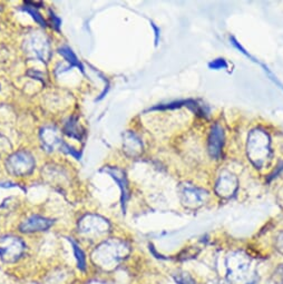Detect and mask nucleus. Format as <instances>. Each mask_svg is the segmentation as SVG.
<instances>
[{
    "instance_id": "15",
    "label": "nucleus",
    "mask_w": 283,
    "mask_h": 284,
    "mask_svg": "<svg viewBox=\"0 0 283 284\" xmlns=\"http://www.w3.org/2000/svg\"><path fill=\"white\" fill-rule=\"evenodd\" d=\"M50 14V20H52V26L54 27V29L59 30L60 26H62V20H60L59 17H57L56 15H55L52 10L49 12Z\"/></svg>"
},
{
    "instance_id": "13",
    "label": "nucleus",
    "mask_w": 283,
    "mask_h": 284,
    "mask_svg": "<svg viewBox=\"0 0 283 284\" xmlns=\"http://www.w3.org/2000/svg\"><path fill=\"white\" fill-rule=\"evenodd\" d=\"M22 9L24 10L25 13H27V14H29L30 16L33 17V19L35 20V22H36L39 26H42V27H44V28H46L47 27V23H46V20L44 19V17L42 16V15H40L39 13H38V10L36 9V8H33V7H29V6H26V5H25L24 7H22Z\"/></svg>"
},
{
    "instance_id": "7",
    "label": "nucleus",
    "mask_w": 283,
    "mask_h": 284,
    "mask_svg": "<svg viewBox=\"0 0 283 284\" xmlns=\"http://www.w3.org/2000/svg\"><path fill=\"white\" fill-rule=\"evenodd\" d=\"M54 221L40 215H32L23 221L19 225V231L23 233H34L47 231L53 226Z\"/></svg>"
},
{
    "instance_id": "14",
    "label": "nucleus",
    "mask_w": 283,
    "mask_h": 284,
    "mask_svg": "<svg viewBox=\"0 0 283 284\" xmlns=\"http://www.w3.org/2000/svg\"><path fill=\"white\" fill-rule=\"evenodd\" d=\"M209 67L211 69H222V68H226L227 64L224 59H216L209 64Z\"/></svg>"
},
{
    "instance_id": "4",
    "label": "nucleus",
    "mask_w": 283,
    "mask_h": 284,
    "mask_svg": "<svg viewBox=\"0 0 283 284\" xmlns=\"http://www.w3.org/2000/svg\"><path fill=\"white\" fill-rule=\"evenodd\" d=\"M109 229V222L100 215L86 214L78 222V232L88 238H96L107 234Z\"/></svg>"
},
{
    "instance_id": "8",
    "label": "nucleus",
    "mask_w": 283,
    "mask_h": 284,
    "mask_svg": "<svg viewBox=\"0 0 283 284\" xmlns=\"http://www.w3.org/2000/svg\"><path fill=\"white\" fill-rule=\"evenodd\" d=\"M223 145V129L219 124H215L211 130L209 140V151L211 156L219 157Z\"/></svg>"
},
{
    "instance_id": "9",
    "label": "nucleus",
    "mask_w": 283,
    "mask_h": 284,
    "mask_svg": "<svg viewBox=\"0 0 283 284\" xmlns=\"http://www.w3.org/2000/svg\"><path fill=\"white\" fill-rule=\"evenodd\" d=\"M103 172L110 175V177L114 179L116 183L118 184L120 192H122V204L124 206L128 197V187H127V181H126L125 173L122 170L117 169V167H107V169H104Z\"/></svg>"
},
{
    "instance_id": "3",
    "label": "nucleus",
    "mask_w": 283,
    "mask_h": 284,
    "mask_svg": "<svg viewBox=\"0 0 283 284\" xmlns=\"http://www.w3.org/2000/svg\"><path fill=\"white\" fill-rule=\"evenodd\" d=\"M36 167V161L28 151H18L7 157L6 169L13 176H27Z\"/></svg>"
},
{
    "instance_id": "16",
    "label": "nucleus",
    "mask_w": 283,
    "mask_h": 284,
    "mask_svg": "<svg viewBox=\"0 0 283 284\" xmlns=\"http://www.w3.org/2000/svg\"><path fill=\"white\" fill-rule=\"evenodd\" d=\"M153 28H154V30H155V36H156V38H155V44L158 45L159 44V35H160V30H159V28L155 26V25L153 24Z\"/></svg>"
},
{
    "instance_id": "10",
    "label": "nucleus",
    "mask_w": 283,
    "mask_h": 284,
    "mask_svg": "<svg viewBox=\"0 0 283 284\" xmlns=\"http://www.w3.org/2000/svg\"><path fill=\"white\" fill-rule=\"evenodd\" d=\"M63 130L68 137L74 138L76 140H83L85 136V129L79 124L77 116H72V117H69L65 121Z\"/></svg>"
},
{
    "instance_id": "2",
    "label": "nucleus",
    "mask_w": 283,
    "mask_h": 284,
    "mask_svg": "<svg viewBox=\"0 0 283 284\" xmlns=\"http://www.w3.org/2000/svg\"><path fill=\"white\" fill-rule=\"evenodd\" d=\"M23 50L28 59L39 60L44 64H48L52 57L49 40L46 35L38 30H34L25 37Z\"/></svg>"
},
{
    "instance_id": "12",
    "label": "nucleus",
    "mask_w": 283,
    "mask_h": 284,
    "mask_svg": "<svg viewBox=\"0 0 283 284\" xmlns=\"http://www.w3.org/2000/svg\"><path fill=\"white\" fill-rule=\"evenodd\" d=\"M69 241H70V243H72V245H73V250H74V253H75L76 260H77L78 268H79V270H82V271H85V268H86V257H85V254H84L83 250L78 246L77 243H76L74 240H70V238H69Z\"/></svg>"
},
{
    "instance_id": "1",
    "label": "nucleus",
    "mask_w": 283,
    "mask_h": 284,
    "mask_svg": "<svg viewBox=\"0 0 283 284\" xmlns=\"http://www.w3.org/2000/svg\"><path fill=\"white\" fill-rule=\"evenodd\" d=\"M128 253V246L118 240H108L95 248L92 260L96 265L103 268H110L122 261Z\"/></svg>"
},
{
    "instance_id": "5",
    "label": "nucleus",
    "mask_w": 283,
    "mask_h": 284,
    "mask_svg": "<svg viewBox=\"0 0 283 284\" xmlns=\"http://www.w3.org/2000/svg\"><path fill=\"white\" fill-rule=\"evenodd\" d=\"M25 248H26V245L18 236L6 235L0 237V258L4 262H17L24 254Z\"/></svg>"
},
{
    "instance_id": "11",
    "label": "nucleus",
    "mask_w": 283,
    "mask_h": 284,
    "mask_svg": "<svg viewBox=\"0 0 283 284\" xmlns=\"http://www.w3.org/2000/svg\"><path fill=\"white\" fill-rule=\"evenodd\" d=\"M58 53L63 56L64 59L70 65V67H77L80 68L82 72H84V67L82 63L79 62V59L77 58V56L75 55V53L73 52V49L70 48L67 45H64V46L60 47L58 49Z\"/></svg>"
},
{
    "instance_id": "6",
    "label": "nucleus",
    "mask_w": 283,
    "mask_h": 284,
    "mask_svg": "<svg viewBox=\"0 0 283 284\" xmlns=\"http://www.w3.org/2000/svg\"><path fill=\"white\" fill-rule=\"evenodd\" d=\"M39 139L43 149L49 152V153L57 150L62 151L65 144L64 139L62 138V134H60L59 129L55 127V126H45V127L40 129Z\"/></svg>"
}]
</instances>
